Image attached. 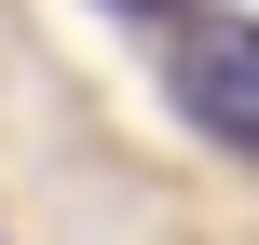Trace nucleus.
Masks as SVG:
<instances>
[{
    "label": "nucleus",
    "mask_w": 259,
    "mask_h": 245,
    "mask_svg": "<svg viewBox=\"0 0 259 245\" xmlns=\"http://www.w3.org/2000/svg\"><path fill=\"white\" fill-rule=\"evenodd\" d=\"M164 109H178L205 150L259 164V27H246V14H205V27H178V55H164Z\"/></svg>",
    "instance_id": "nucleus-1"
},
{
    "label": "nucleus",
    "mask_w": 259,
    "mask_h": 245,
    "mask_svg": "<svg viewBox=\"0 0 259 245\" xmlns=\"http://www.w3.org/2000/svg\"><path fill=\"white\" fill-rule=\"evenodd\" d=\"M96 14H123V27H178L191 0H96Z\"/></svg>",
    "instance_id": "nucleus-2"
}]
</instances>
